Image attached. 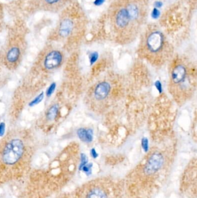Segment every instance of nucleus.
I'll list each match as a JSON object with an SVG mask.
<instances>
[{
  "label": "nucleus",
  "instance_id": "5",
  "mask_svg": "<svg viewBox=\"0 0 197 198\" xmlns=\"http://www.w3.org/2000/svg\"><path fill=\"white\" fill-rule=\"evenodd\" d=\"M164 45V37L162 33L158 31H152L146 38V49L151 54L160 53L163 49Z\"/></svg>",
  "mask_w": 197,
  "mask_h": 198
},
{
  "label": "nucleus",
  "instance_id": "11",
  "mask_svg": "<svg viewBox=\"0 0 197 198\" xmlns=\"http://www.w3.org/2000/svg\"><path fill=\"white\" fill-rule=\"evenodd\" d=\"M20 50L18 47L12 48L7 53V59L9 62L15 63L19 58Z\"/></svg>",
  "mask_w": 197,
  "mask_h": 198
},
{
  "label": "nucleus",
  "instance_id": "6",
  "mask_svg": "<svg viewBox=\"0 0 197 198\" xmlns=\"http://www.w3.org/2000/svg\"><path fill=\"white\" fill-rule=\"evenodd\" d=\"M187 77V69L183 64L175 66L171 72V81L173 85H182Z\"/></svg>",
  "mask_w": 197,
  "mask_h": 198
},
{
  "label": "nucleus",
  "instance_id": "15",
  "mask_svg": "<svg viewBox=\"0 0 197 198\" xmlns=\"http://www.w3.org/2000/svg\"><path fill=\"white\" fill-rule=\"evenodd\" d=\"M56 87V83H54V82L52 83L46 91V96H48V97L50 96L53 93V92H54Z\"/></svg>",
  "mask_w": 197,
  "mask_h": 198
},
{
  "label": "nucleus",
  "instance_id": "8",
  "mask_svg": "<svg viewBox=\"0 0 197 198\" xmlns=\"http://www.w3.org/2000/svg\"><path fill=\"white\" fill-rule=\"evenodd\" d=\"M111 90L110 84L108 82H101L95 86L94 91V96L97 100L105 99L109 94Z\"/></svg>",
  "mask_w": 197,
  "mask_h": 198
},
{
  "label": "nucleus",
  "instance_id": "21",
  "mask_svg": "<svg viewBox=\"0 0 197 198\" xmlns=\"http://www.w3.org/2000/svg\"><path fill=\"white\" fill-rule=\"evenodd\" d=\"M105 0H95L94 4L97 5V6H99L101 5L102 4H104V2H105Z\"/></svg>",
  "mask_w": 197,
  "mask_h": 198
},
{
  "label": "nucleus",
  "instance_id": "1",
  "mask_svg": "<svg viewBox=\"0 0 197 198\" xmlns=\"http://www.w3.org/2000/svg\"><path fill=\"white\" fill-rule=\"evenodd\" d=\"M124 185L109 177L92 180L76 190L73 198H122Z\"/></svg>",
  "mask_w": 197,
  "mask_h": 198
},
{
  "label": "nucleus",
  "instance_id": "16",
  "mask_svg": "<svg viewBox=\"0 0 197 198\" xmlns=\"http://www.w3.org/2000/svg\"><path fill=\"white\" fill-rule=\"evenodd\" d=\"M142 147L143 149L144 150L145 152H147L149 150V141L148 139L146 137H144L142 139Z\"/></svg>",
  "mask_w": 197,
  "mask_h": 198
},
{
  "label": "nucleus",
  "instance_id": "12",
  "mask_svg": "<svg viewBox=\"0 0 197 198\" xmlns=\"http://www.w3.org/2000/svg\"><path fill=\"white\" fill-rule=\"evenodd\" d=\"M59 112V107L57 105H53L50 107L47 112V118L50 120H54L56 118Z\"/></svg>",
  "mask_w": 197,
  "mask_h": 198
},
{
  "label": "nucleus",
  "instance_id": "20",
  "mask_svg": "<svg viewBox=\"0 0 197 198\" xmlns=\"http://www.w3.org/2000/svg\"><path fill=\"white\" fill-rule=\"evenodd\" d=\"M60 1V0H45L46 4L50 5H54V4H56L58 3Z\"/></svg>",
  "mask_w": 197,
  "mask_h": 198
},
{
  "label": "nucleus",
  "instance_id": "4",
  "mask_svg": "<svg viewBox=\"0 0 197 198\" xmlns=\"http://www.w3.org/2000/svg\"><path fill=\"white\" fill-rule=\"evenodd\" d=\"M112 21L115 30L119 32H123L125 30L128 31V27H132V25L136 24L132 21L128 12L125 2L124 4L120 5L118 9L114 11Z\"/></svg>",
  "mask_w": 197,
  "mask_h": 198
},
{
  "label": "nucleus",
  "instance_id": "7",
  "mask_svg": "<svg viewBox=\"0 0 197 198\" xmlns=\"http://www.w3.org/2000/svg\"><path fill=\"white\" fill-rule=\"evenodd\" d=\"M63 59L61 53L57 51H53L48 53L45 60L44 64L49 70L53 69L59 66Z\"/></svg>",
  "mask_w": 197,
  "mask_h": 198
},
{
  "label": "nucleus",
  "instance_id": "17",
  "mask_svg": "<svg viewBox=\"0 0 197 198\" xmlns=\"http://www.w3.org/2000/svg\"><path fill=\"white\" fill-rule=\"evenodd\" d=\"M160 15V12L157 8H154L151 12V16L153 19H157Z\"/></svg>",
  "mask_w": 197,
  "mask_h": 198
},
{
  "label": "nucleus",
  "instance_id": "3",
  "mask_svg": "<svg viewBox=\"0 0 197 198\" xmlns=\"http://www.w3.org/2000/svg\"><path fill=\"white\" fill-rule=\"evenodd\" d=\"M24 144L19 139H13L5 147L2 155V163L7 167H12L22 157L24 153Z\"/></svg>",
  "mask_w": 197,
  "mask_h": 198
},
{
  "label": "nucleus",
  "instance_id": "13",
  "mask_svg": "<svg viewBox=\"0 0 197 198\" xmlns=\"http://www.w3.org/2000/svg\"><path fill=\"white\" fill-rule=\"evenodd\" d=\"M44 93H41L37 97H36L35 99H34L31 102H30V103L29 104L30 106L33 107V106H35L37 104H38L44 99Z\"/></svg>",
  "mask_w": 197,
  "mask_h": 198
},
{
  "label": "nucleus",
  "instance_id": "18",
  "mask_svg": "<svg viewBox=\"0 0 197 198\" xmlns=\"http://www.w3.org/2000/svg\"><path fill=\"white\" fill-rule=\"evenodd\" d=\"M5 130V124L4 122L0 124V137H2L4 135Z\"/></svg>",
  "mask_w": 197,
  "mask_h": 198
},
{
  "label": "nucleus",
  "instance_id": "14",
  "mask_svg": "<svg viewBox=\"0 0 197 198\" xmlns=\"http://www.w3.org/2000/svg\"><path fill=\"white\" fill-rule=\"evenodd\" d=\"M98 53L97 52H94L90 54L89 59H90V63L91 65H92L95 61H97L98 58Z\"/></svg>",
  "mask_w": 197,
  "mask_h": 198
},
{
  "label": "nucleus",
  "instance_id": "10",
  "mask_svg": "<svg viewBox=\"0 0 197 198\" xmlns=\"http://www.w3.org/2000/svg\"><path fill=\"white\" fill-rule=\"evenodd\" d=\"M77 134L79 139L86 143H90L93 139V131L91 129L80 128Z\"/></svg>",
  "mask_w": 197,
  "mask_h": 198
},
{
  "label": "nucleus",
  "instance_id": "23",
  "mask_svg": "<svg viewBox=\"0 0 197 198\" xmlns=\"http://www.w3.org/2000/svg\"><path fill=\"white\" fill-rule=\"evenodd\" d=\"M91 154H92V155L93 157V158H96L98 156V154L97 153L96 151L94 148H92V150H91Z\"/></svg>",
  "mask_w": 197,
  "mask_h": 198
},
{
  "label": "nucleus",
  "instance_id": "2",
  "mask_svg": "<svg viewBox=\"0 0 197 198\" xmlns=\"http://www.w3.org/2000/svg\"><path fill=\"white\" fill-rule=\"evenodd\" d=\"M180 191L186 196L197 198V166L191 163L183 173L180 183Z\"/></svg>",
  "mask_w": 197,
  "mask_h": 198
},
{
  "label": "nucleus",
  "instance_id": "22",
  "mask_svg": "<svg viewBox=\"0 0 197 198\" xmlns=\"http://www.w3.org/2000/svg\"><path fill=\"white\" fill-rule=\"evenodd\" d=\"M155 7H156V8H160L161 7L163 6V2L161 1H156L155 2Z\"/></svg>",
  "mask_w": 197,
  "mask_h": 198
},
{
  "label": "nucleus",
  "instance_id": "19",
  "mask_svg": "<svg viewBox=\"0 0 197 198\" xmlns=\"http://www.w3.org/2000/svg\"><path fill=\"white\" fill-rule=\"evenodd\" d=\"M155 86L157 88L158 91L160 93L162 92V91H163V87H162L161 83V82H160V81H157L155 82Z\"/></svg>",
  "mask_w": 197,
  "mask_h": 198
},
{
  "label": "nucleus",
  "instance_id": "9",
  "mask_svg": "<svg viewBox=\"0 0 197 198\" xmlns=\"http://www.w3.org/2000/svg\"><path fill=\"white\" fill-rule=\"evenodd\" d=\"M74 28V23L73 20L69 18H66L63 20L59 28L60 35L62 37H66L73 32Z\"/></svg>",
  "mask_w": 197,
  "mask_h": 198
}]
</instances>
